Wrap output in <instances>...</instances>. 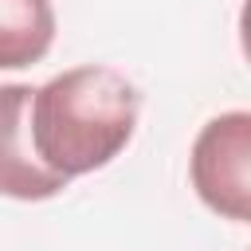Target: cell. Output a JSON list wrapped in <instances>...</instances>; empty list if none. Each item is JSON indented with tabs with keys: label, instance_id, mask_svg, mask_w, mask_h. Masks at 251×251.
Returning a JSON list of instances; mask_svg holds the SVG:
<instances>
[{
	"label": "cell",
	"instance_id": "obj_4",
	"mask_svg": "<svg viewBox=\"0 0 251 251\" xmlns=\"http://www.w3.org/2000/svg\"><path fill=\"white\" fill-rule=\"evenodd\" d=\"M239 47L251 63V0H243V8H239Z\"/></svg>",
	"mask_w": 251,
	"mask_h": 251
},
{
	"label": "cell",
	"instance_id": "obj_3",
	"mask_svg": "<svg viewBox=\"0 0 251 251\" xmlns=\"http://www.w3.org/2000/svg\"><path fill=\"white\" fill-rule=\"evenodd\" d=\"M55 39L51 0H0V67L39 63Z\"/></svg>",
	"mask_w": 251,
	"mask_h": 251
},
{
	"label": "cell",
	"instance_id": "obj_1",
	"mask_svg": "<svg viewBox=\"0 0 251 251\" xmlns=\"http://www.w3.org/2000/svg\"><path fill=\"white\" fill-rule=\"evenodd\" d=\"M4 192L47 200L75 176L110 165L133 137L141 98L133 82L102 63L75 67L31 86H4Z\"/></svg>",
	"mask_w": 251,
	"mask_h": 251
},
{
	"label": "cell",
	"instance_id": "obj_2",
	"mask_svg": "<svg viewBox=\"0 0 251 251\" xmlns=\"http://www.w3.org/2000/svg\"><path fill=\"white\" fill-rule=\"evenodd\" d=\"M192 188L224 220L251 224V110L216 114L192 141Z\"/></svg>",
	"mask_w": 251,
	"mask_h": 251
}]
</instances>
